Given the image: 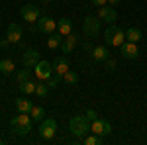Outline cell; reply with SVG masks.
Listing matches in <instances>:
<instances>
[{
    "label": "cell",
    "mask_w": 147,
    "mask_h": 145,
    "mask_svg": "<svg viewBox=\"0 0 147 145\" xmlns=\"http://www.w3.org/2000/svg\"><path fill=\"white\" fill-rule=\"evenodd\" d=\"M51 65H53V71H55V73L65 75V73L69 71V59L65 55H59V57L53 59V63H51Z\"/></svg>",
    "instance_id": "15"
},
{
    "label": "cell",
    "mask_w": 147,
    "mask_h": 145,
    "mask_svg": "<svg viewBox=\"0 0 147 145\" xmlns=\"http://www.w3.org/2000/svg\"><path fill=\"white\" fill-rule=\"evenodd\" d=\"M63 78H65L67 84H77V82H79V75H77L75 71H67V73L63 75Z\"/></svg>",
    "instance_id": "27"
},
{
    "label": "cell",
    "mask_w": 147,
    "mask_h": 145,
    "mask_svg": "<svg viewBox=\"0 0 147 145\" xmlns=\"http://www.w3.org/2000/svg\"><path fill=\"white\" fill-rule=\"evenodd\" d=\"M141 37H143V34H141V30H139V28H129V30L125 32V39H127V41L137 43Z\"/></svg>",
    "instance_id": "22"
},
{
    "label": "cell",
    "mask_w": 147,
    "mask_h": 145,
    "mask_svg": "<svg viewBox=\"0 0 147 145\" xmlns=\"http://www.w3.org/2000/svg\"><path fill=\"white\" fill-rule=\"evenodd\" d=\"M104 41H106V45L120 47V45L125 41V32L122 30V28H118V26L110 24V26L106 28V32H104Z\"/></svg>",
    "instance_id": "3"
},
{
    "label": "cell",
    "mask_w": 147,
    "mask_h": 145,
    "mask_svg": "<svg viewBox=\"0 0 147 145\" xmlns=\"http://www.w3.org/2000/svg\"><path fill=\"white\" fill-rule=\"evenodd\" d=\"M57 134V122L53 118H43L39 123V135L43 139H53Z\"/></svg>",
    "instance_id": "4"
},
{
    "label": "cell",
    "mask_w": 147,
    "mask_h": 145,
    "mask_svg": "<svg viewBox=\"0 0 147 145\" xmlns=\"http://www.w3.org/2000/svg\"><path fill=\"white\" fill-rule=\"evenodd\" d=\"M39 61H41V53L37 49H28L22 53V63L26 69H34Z\"/></svg>",
    "instance_id": "8"
},
{
    "label": "cell",
    "mask_w": 147,
    "mask_h": 145,
    "mask_svg": "<svg viewBox=\"0 0 147 145\" xmlns=\"http://www.w3.org/2000/svg\"><path fill=\"white\" fill-rule=\"evenodd\" d=\"M32 78V73H30V69H20V71H16V80H18V84L24 82V80H30Z\"/></svg>",
    "instance_id": "26"
},
{
    "label": "cell",
    "mask_w": 147,
    "mask_h": 145,
    "mask_svg": "<svg viewBox=\"0 0 147 145\" xmlns=\"http://www.w3.org/2000/svg\"><path fill=\"white\" fill-rule=\"evenodd\" d=\"M92 4H94V6H98V8H100V6H104V4H108V0H90Z\"/></svg>",
    "instance_id": "31"
},
{
    "label": "cell",
    "mask_w": 147,
    "mask_h": 145,
    "mask_svg": "<svg viewBox=\"0 0 147 145\" xmlns=\"http://www.w3.org/2000/svg\"><path fill=\"white\" fill-rule=\"evenodd\" d=\"M61 80H63V75H61V73H55V71H53V73H51V77L47 78V86H49V88H57Z\"/></svg>",
    "instance_id": "24"
},
{
    "label": "cell",
    "mask_w": 147,
    "mask_h": 145,
    "mask_svg": "<svg viewBox=\"0 0 147 145\" xmlns=\"http://www.w3.org/2000/svg\"><path fill=\"white\" fill-rule=\"evenodd\" d=\"M55 30H57V22L53 18H49V16H39V20H37V32L51 35Z\"/></svg>",
    "instance_id": "9"
},
{
    "label": "cell",
    "mask_w": 147,
    "mask_h": 145,
    "mask_svg": "<svg viewBox=\"0 0 147 145\" xmlns=\"http://www.w3.org/2000/svg\"><path fill=\"white\" fill-rule=\"evenodd\" d=\"M32 125L34 120L30 114H20V116H14L10 120V132L14 135H28L32 132Z\"/></svg>",
    "instance_id": "1"
},
{
    "label": "cell",
    "mask_w": 147,
    "mask_h": 145,
    "mask_svg": "<svg viewBox=\"0 0 147 145\" xmlns=\"http://www.w3.org/2000/svg\"><path fill=\"white\" fill-rule=\"evenodd\" d=\"M90 134H96V135H100V137L110 135V134H112V125H110L108 120L98 118V120H94V122L90 123Z\"/></svg>",
    "instance_id": "7"
},
{
    "label": "cell",
    "mask_w": 147,
    "mask_h": 145,
    "mask_svg": "<svg viewBox=\"0 0 147 145\" xmlns=\"http://www.w3.org/2000/svg\"><path fill=\"white\" fill-rule=\"evenodd\" d=\"M90 120H86V116H75V118H71V122H69V129H71V134L77 135V137H84V135L90 134Z\"/></svg>",
    "instance_id": "2"
},
{
    "label": "cell",
    "mask_w": 147,
    "mask_h": 145,
    "mask_svg": "<svg viewBox=\"0 0 147 145\" xmlns=\"http://www.w3.org/2000/svg\"><path fill=\"white\" fill-rule=\"evenodd\" d=\"M14 106H16V110L20 112V114H30V110L34 108V102L28 100V98H16Z\"/></svg>",
    "instance_id": "17"
},
{
    "label": "cell",
    "mask_w": 147,
    "mask_h": 145,
    "mask_svg": "<svg viewBox=\"0 0 147 145\" xmlns=\"http://www.w3.org/2000/svg\"><path fill=\"white\" fill-rule=\"evenodd\" d=\"M104 69H106V73H116V71H118V63L108 57V59L104 61Z\"/></svg>",
    "instance_id": "29"
},
{
    "label": "cell",
    "mask_w": 147,
    "mask_h": 145,
    "mask_svg": "<svg viewBox=\"0 0 147 145\" xmlns=\"http://www.w3.org/2000/svg\"><path fill=\"white\" fill-rule=\"evenodd\" d=\"M98 18H100V22L112 24V22H116V20H118V12H116V8H114V6L104 4V6H100V10H98Z\"/></svg>",
    "instance_id": "11"
},
{
    "label": "cell",
    "mask_w": 147,
    "mask_h": 145,
    "mask_svg": "<svg viewBox=\"0 0 147 145\" xmlns=\"http://www.w3.org/2000/svg\"><path fill=\"white\" fill-rule=\"evenodd\" d=\"M57 32L61 35H69L73 32V22H71L69 18H61V20L57 22Z\"/></svg>",
    "instance_id": "18"
},
{
    "label": "cell",
    "mask_w": 147,
    "mask_h": 145,
    "mask_svg": "<svg viewBox=\"0 0 147 145\" xmlns=\"http://www.w3.org/2000/svg\"><path fill=\"white\" fill-rule=\"evenodd\" d=\"M35 80H24V82H20L18 86H20V90H22V94H35Z\"/></svg>",
    "instance_id": "21"
},
{
    "label": "cell",
    "mask_w": 147,
    "mask_h": 145,
    "mask_svg": "<svg viewBox=\"0 0 147 145\" xmlns=\"http://www.w3.org/2000/svg\"><path fill=\"white\" fill-rule=\"evenodd\" d=\"M63 37H65V35H61L59 32H57V34L53 32V34L47 37V47H49V49H57V47H61V43H63Z\"/></svg>",
    "instance_id": "19"
},
{
    "label": "cell",
    "mask_w": 147,
    "mask_h": 145,
    "mask_svg": "<svg viewBox=\"0 0 147 145\" xmlns=\"http://www.w3.org/2000/svg\"><path fill=\"white\" fill-rule=\"evenodd\" d=\"M120 53H122V57L124 59H137L139 57V49H137V43H134V41H127L125 39L124 43L120 45Z\"/></svg>",
    "instance_id": "10"
},
{
    "label": "cell",
    "mask_w": 147,
    "mask_h": 145,
    "mask_svg": "<svg viewBox=\"0 0 147 145\" xmlns=\"http://www.w3.org/2000/svg\"><path fill=\"white\" fill-rule=\"evenodd\" d=\"M84 116H86V120H90V122L98 120V112H96V110H86V112H84Z\"/></svg>",
    "instance_id": "30"
},
{
    "label": "cell",
    "mask_w": 147,
    "mask_h": 145,
    "mask_svg": "<svg viewBox=\"0 0 147 145\" xmlns=\"http://www.w3.org/2000/svg\"><path fill=\"white\" fill-rule=\"evenodd\" d=\"M0 73H2V75H12V73H16L14 61H12V59H2V61H0Z\"/></svg>",
    "instance_id": "20"
},
{
    "label": "cell",
    "mask_w": 147,
    "mask_h": 145,
    "mask_svg": "<svg viewBox=\"0 0 147 145\" xmlns=\"http://www.w3.org/2000/svg\"><path fill=\"white\" fill-rule=\"evenodd\" d=\"M41 2H43V4H49V2H53V0H41Z\"/></svg>",
    "instance_id": "34"
},
{
    "label": "cell",
    "mask_w": 147,
    "mask_h": 145,
    "mask_svg": "<svg viewBox=\"0 0 147 145\" xmlns=\"http://www.w3.org/2000/svg\"><path fill=\"white\" fill-rule=\"evenodd\" d=\"M0 75H2V73H0Z\"/></svg>",
    "instance_id": "35"
},
{
    "label": "cell",
    "mask_w": 147,
    "mask_h": 145,
    "mask_svg": "<svg viewBox=\"0 0 147 145\" xmlns=\"http://www.w3.org/2000/svg\"><path fill=\"white\" fill-rule=\"evenodd\" d=\"M35 94H37V98H45L47 94H49L47 82H37V84H35Z\"/></svg>",
    "instance_id": "25"
},
{
    "label": "cell",
    "mask_w": 147,
    "mask_h": 145,
    "mask_svg": "<svg viewBox=\"0 0 147 145\" xmlns=\"http://www.w3.org/2000/svg\"><path fill=\"white\" fill-rule=\"evenodd\" d=\"M77 43H79V35L71 32L69 35H65V37H63V43H61V51H63V53H73V49L77 47Z\"/></svg>",
    "instance_id": "14"
},
{
    "label": "cell",
    "mask_w": 147,
    "mask_h": 145,
    "mask_svg": "<svg viewBox=\"0 0 147 145\" xmlns=\"http://www.w3.org/2000/svg\"><path fill=\"white\" fill-rule=\"evenodd\" d=\"M108 4H110V6H118V4H120V0H108Z\"/></svg>",
    "instance_id": "33"
},
{
    "label": "cell",
    "mask_w": 147,
    "mask_h": 145,
    "mask_svg": "<svg viewBox=\"0 0 147 145\" xmlns=\"http://www.w3.org/2000/svg\"><path fill=\"white\" fill-rule=\"evenodd\" d=\"M30 116H32L34 122H41V120L45 118V110H43L41 106H34V108L30 110Z\"/></svg>",
    "instance_id": "23"
},
{
    "label": "cell",
    "mask_w": 147,
    "mask_h": 145,
    "mask_svg": "<svg viewBox=\"0 0 147 145\" xmlns=\"http://www.w3.org/2000/svg\"><path fill=\"white\" fill-rule=\"evenodd\" d=\"M82 30H84V34L94 37V35L100 34V18H96V16H86L84 20H82Z\"/></svg>",
    "instance_id": "5"
},
{
    "label": "cell",
    "mask_w": 147,
    "mask_h": 145,
    "mask_svg": "<svg viewBox=\"0 0 147 145\" xmlns=\"http://www.w3.org/2000/svg\"><path fill=\"white\" fill-rule=\"evenodd\" d=\"M84 51H86V53H92V45L90 43H84Z\"/></svg>",
    "instance_id": "32"
},
{
    "label": "cell",
    "mask_w": 147,
    "mask_h": 145,
    "mask_svg": "<svg viewBox=\"0 0 147 145\" xmlns=\"http://www.w3.org/2000/svg\"><path fill=\"white\" fill-rule=\"evenodd\" d=\"M82 139H84V145H98V143L102 141V137H100V135H96V134H92V135H84Z\"/></svg>",
    "instance_id": "28"
},
{
    "label": "cell",
    "mask_w": 147,
    "mask_h": 145,
    "mask_svg": "<svg viewBox=\"0 0 147 145\" xmlns=\"http://www.w3.org/2000/svg\"><path fill=\"white\" fill-rule=\"evenodd\" d=\"M108 57H110V51H108L106 45H96V47H92V59H94V61L104 63Z\"/></svg>",
    "instance_id": "16"
},
{
    "label": "cell",
    "mask_w": 147,
    "mask_h": 145,
    "mask_svg": "<svg viewBox=\"0 0 147 145\" xmlns=\"http://www.w3.org/2000/svg\"><path fill=\"white\" fill-rule=\"evenodd\" d=\"M20 14H22V18L26 22L34 24L39 20V16H41V12H39V6H35V4H24L22 8H20Z\"/></svg>",
    "instance_id": "6"
},
{
    "label": "cell",
    "mask_w": 147,
    "mask_h": 145,
    "mask_svg": "<svg viewBox=\"0 0 147 145\" xmlns=\"http://www.w3.org/2000/svg\"><path fill=\"white\" fill-rule=\"evenodd\" d=\"M34 71H35V77L39 78V80H47V78L51 77V73H53V65L49 61H39L34 67Z\"/></svg>",
    "instance_id": "12"
},
{
    "label": "cell",
    "mask_w": 147,
    "mask_h": 145,
    "mask_svg": "<svg viewBox=\"0 0 147 145\" xmlns=\"http://www.w3.org/2000/svg\"><path fill=\"white\" fill-rule=\"evenodd\" d=\"M22 26H18V24H8V28H6V39L10 41V43H20L22 41Z\"/></svg>",
    "instance_id": "13"
}]
</instances>
